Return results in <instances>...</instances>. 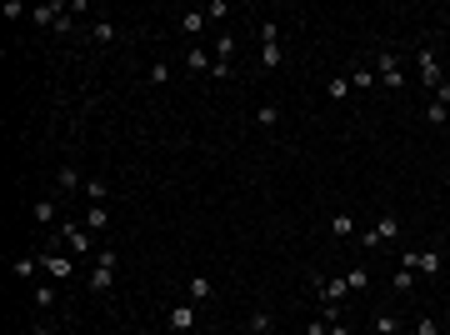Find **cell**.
<instances>
[{"label":"cell","mask_w":450,"mask_h":335,"mask_svg":"<svg viewBox=\"0 0 450 335\" xmlns=\"http://www.w3.org/2000/svg\"><path fill=\"white\" fill-rule=\"evenodd\" d=\"M350 90H375V70L371 66H355L350 70Z\"/></svg>","instance_id":"cell-21"},{"label":"cell","mask_w":450,"mask_h":335,"mask_svg":"<svg viewBox=\"0 0 450 335\" xmlns=\"http://www.w3.org/2000/svg\"><path fill=\"white\" fill-rule=\"evenodd\" d=\"M346 285L350 290H371V265H350L346 270Z\"/></svg>","instance_id":"cell-23"},{"label":"cell","mask_w":450,"mask_h":335,"mask_svg":"<svg viewBox=\"0 0 450 335\" xmlns=\"http://www.w3.org/2000/svg\"><path fill=\"white\" fill-rule=\"evenodd\" d=\"M111 225V211H105V205H91V211H85V230H105Z\"/></svg>","instance_id":"cell-25"},{"label":"cell","mask_w":450,"mask_h":335,"mask_svg":"<svg viewBox=\"0 0 450 335\" xmlns=\"http://www.w3.org/2000/svg\"><path fill=\"white\" fill-rule=\"evenodd\" d=\"M315 290H320V300H330V305H340L350 296V285H346V276H330V280H315Z\"/></svg>","instance_id":"cell-8"},{"label":"cell","mask_w":450,"mask_h":335,"mask_svg":"<svg viewBox=\"0 0 450 335\" xmlns=\"http://www.w3.org/2000/svg\"><path fill=\"white\" fill-rule=\"evenodd\" d=\"M115 35H120V30H115V20H95V26H91V40H95V46H111Z\"/></svg>","instance_id":"cell-17"},{"label":"cell","mask_w":450,"mask_h":335,"mask_svg":"<svg viewBox=\"0 0 450 335\" xmlns=\"http://www.w3.org/2000/svg\"><path fill=\"white\" fill-rule=\"evenodd\" d=\"M185 296H190V300H210V276H190Z\"/></svg>","instance_id":"cell-24"},{"label":"cell","mask_w":450,"mask_h":335,"mask_svg":"<svg viewBox=\"0 0 450 335\" xmlns=\"http://www.w3.org/2000/svg\"><path fill=\"white\" fill-rule=\"evenodd\" d=\"M415 335H440V325H435V316H420V320H415Z\"/></svg>","instance_id":"cell-33"},{"label":"cell","mask_w":450,"mask_h":335,"mask_svg":"<svg viewBox=\"0 0 450 335\" xmlns=\"http://www.w3.org/2000/svg\"><path fill=\"white\" fill-rule=\"evenodd\" d=\"M440 250H405L400 256V270H415V276H440Z\"/></svg>","instance_id":"cell-6"},{"label":"cell","mask_w":450,"mask_h":335,"mask_svg":"<svg viewBox=\"0 0 450 335\" xmlns=\"http://www.w3.org/2000/svg\"><path fill=\"white\" fill-rule=\"evenodd\" d=\"M330 335H350V325H346V320H340V325H330Z\"/></svg>","instance_id":"cell-40"},{"label":"cell","mask_w":450,"mask_h":335,"mask_svg":"<svg viewBox=\"0 0 450 335\" xmlns=\"http://www.w3.org/2000/svg\"><path fill=\"white\" fill-rule=\"evenodd\" d=\"M165 320H170V330H180V335H185L190 325H196V300H180V305H170V316H165Z\"/></svg>","instance_id":"cell-9"},{"label":"cell","mask_w":450,"mask_h":335,"mask_svg":"<svg viewBox=\"0 0 450 335\" xmlns=\"http://www.w3.org/2000/svg\"><path fill=\"white\" fill-rule=\"evenodd\" d=\"M205 15H210V20H225V15H230V0H210Z\"/></svg>","instance_id":"cell-34"},{"label":"cell","mask_w":450,"mask_h":335,"mask_svg":"<svg viewBox=\"0 0 450 335\" xmlns=\"http://www.w3.org/2000/svg\"><path fill=\"white\" fill-rule=\"evenodd\" d=\"M10 270H15L20 280H30L35 270H40V250H26V256H15V260H10Z\"/></svg>","instance_id":"cell-14"},{"label":"cell","mask_w":450,"mask_h":335,"mask_svg":"<svg viewBox=\"0 0 450 335\" xmlns=\"http://www.w3.org/2000/svg\"><path fill=\"white\" fill-rule=\"evenodd\" d=\"M330 236L335 240H350L355 236V216H330Z\"/></svg>","instance_id":"cell-22"},{"label":"cell","mask_w":450,"mask_h":335,"mask_svg":"<svg viewBox=\"0 0 450 335\" xmlns=\"http://www.w3.org/2000/svg\"><path fill=\"white\" fill-rule=\"evenodd\" d=\"M95 265H105V270H115V265H120V250H111V245H100V250H95Z\"/></svg>","instance_id":"cell-29"},{"label":"cell","mask_w":450,"mask_h":335,"mask_svg":"<svg viewBox=\"0 0 450 335\" xmlns=\"http://www.w3.org/2000/svg\"><path fill=\"white\" fill-rule=\"evenodd\" d=\"M255 125H261V131H275V125H281V106H270V100H265V106L255 111Z\"/></svg>","instance_id":"cell-19"},{"label":"cell","mask_w":450,"mask_h":335,"mask_svg":"<svg viewBox=\"0 0 450 335\" xmlns=\"http://www.w3.org/2000/svg\"><path fill=\"white\" fill-rule=\"evenodd\" d=\"M265 40H281V26H275V20H265V26H261V46H265Z\"/></svg>","instance_id":"cell-36"},{"label":"cell","mask_w":450,"mask_h":335,"mask_svg":"<svg viewBox=\"0 0 450 335\" xmlns=\"http://www.w3.org/2000/svg\"><path fill=\"white\" fill-rule=\"evenodd\" d=\"M30 20L40 30H71V6H60V0H50V6H35Z\"/></svg>","instance_id":"cell-3"},{"label":"cell","mask_w":450,"mask_h":335,"mask_svg":"<svg viewBox=\"0 0 450 335\" xmlns=\"http://www.w3.org/2000/svg\"><path fill=\"white\" fill-rule=\"evenodd\" d=\"M371 330H375V335H400V316H391V310H380V316L371 320Z\"/></svg>","instance_id":"cell-16"},{"label":"cell","mask_w":450,"mask_h":335,"mask_svg":"<svg viewBox=\"0 0 450 335\" xmlns=\"http://www.w3.org/2000/svg\"><path fill=\"white\" fill-rule=\"evenodd\" d=\"M431 100H445V106H450V80H445L440 90H431Z\"/></svg>","instance_id":"cell-38"},{"label":"cell","mask_w":450,"mask_h":335,"mask_svg":"<svg viewBox=\"0 0 450 335\" xmlns=\"http://www.w3.org/2000/svg\"><path fill=\"white\" fill-rule=\"evenodd\" d=\"M55 236L71 245V256H95V250H91V230H85L80 220H60V225H55Z\"/></svg>","instance_id":"cell-5"},{"label":"cell","mask_w":450,"mask_h":335,"mask_svg":"<svg viewBox=\"0 0 450 335\" xmlns=\"http://www.w3.org/2000/svg\"><path fill=\"white\" fill-rule=\"evenodd\" d=\"M395 236H400V216H395V211H385L375 225L360 230V245H366V250H380V245H391Z\"/></svg>","instance_id":"cell-1"},{"label":"cell","mask_w":450,"mask_h":335,"mask_svg":"<svg viewBox=\"0 0 450 335\" xmlns=\"http://www.w3.org/2000/svg\"><path fill=\"white\" fill-rule=\"evenodd\" d=\"M350 95V75H335L330 80V100H346Z\"/></svg>","instance_id":"cell-31"},{"label":"cell","mask_w":450,"mask_h":335,"mask_svg":"<svg viewBox=\"0 0 450 335\" xmlns=\"http://www.w3.org/2000/svg\"><path fill=\"white\" fill-rule=\"evenodd\" d=\"M150 80H156V86H165V80H170V66H165V60H156V66H150Z\"/></svg>","instance_id":"cell-35"},{"label":"cell","mask_w":450,"mask_h":335,"mask_svg":"<svg viewBox=\"0 0 450 335\" xmlns=\"http://www.w3.org/2000/svg\"><path fill=\"white\" fill-rule=\"evenodd\" d=\"M205 20H210L205 10H185V15H180V30H185V35H200V30H205Z\"/></svg>","instance_id":"cell-20"},{"label":"cell","mask_w":450,"mask_h":335,"mask_svg":"<svg viewBox=\"0 0 450 335\" xmlns=\"http://www.w3.org/2000/svg\"><path fill=\"white\" fill-rule=\"evenodd\" d=\"M30 300H35V310H50V305H55V285H35Z\"/></svg>","instance_id":"cell-28"},{"label":"cell","mask_w":450,"mask_h":335,"mask_svg":"<svg viewBox=\"0 0 450 335\" xmlns=\"http://www.w3.org/2000/svg\"><path fill=\"white\" fill-rule=\"evenodd\" d=\"M375 75H380V86H385V90H405L400 55H391V50H375Z\"/></svg>","instance_id":"cell-4"},{"label":"cell","mask_w":450,"mask_h":335,"mask_svg":"<svg viewBox=\"0 0 450 335\" xmlns=\"http://www.w3.org/2000/svg\"><path fill=\"white\" fill-rule=\"evenodd\" d=\"M55 185H60V191H85V175L75 171V165H60V171H55Z\"/></svg>","instance_id":"cell-15"},{"label":"cell","mask_w":450,"mask_h":335,"mask_svg":"<svg viewBox=\"0 0 450 335\" xmlns=\"http://www.w3.org/2000/svg\"><path fill=\"white\" fill-rule=\"evenodd\" d=\"M30 335H55V330H50L46 320H35V325H30Z\"/></svg>","instance_id":"cell-39"},{"label":"cell","mask_w":450,"mask_h":335,"mask_svg":"<svg viewBox=\"0 0 450 335\" xmlns=\"http://www.w3.org/2000/svg\"><path fill=\"white\" fill-rule=\"evenodd\" d=\"M85 200H91V205H105V200H111V185H105L100 175H85V191H80Z\"/></svg>","instance_id":"cell-12"},{"label":"cell","mask_w":450,"mask_h":335,"mask_svg":"<svg viewBox=\"0 0 450 335\" xmlns=\"http://www.w3.org/2000/svg\"><path fill=\"white\" fill-rule=\"evenodd\" d=\"M40 270H46L50 280H60V285H66V280L75 276V256H60L55 245H46V250H40Z\"/></svg>","instance_id":"cell-2"},{"label":"cell","mask_w":450,"mask_h":335,"mask_svg":"<svg viewBox=\"0 0 450 335\" xmlns=\"http://www.w3.org/2000/svg\"><path fill=\"white\" fill-rule=\"evenodd\" d=\"M306 335H330V325H326V320H310V325H306Z\"/></svg>","instance_id":"cell-37"},{"label":"cell","mask_w":450,"mask_h":335,"mask_svg":"<svg viewBox=\"0 0 450 335\" xmlns=\"http://www.w3.org/2000/svg\"><path fill=\"white\" fill-rule=\"evenodd\" d=\"M235 46H241L235 35H221V40H216V60H221V66H230V60H235Z\"/></svg>","instance_id":"cell-26"},{"label":"cell","mask_w":450,"mask_h":335,"mask_svg":"<svg viewBox=\"0 0 450 335\" xmlns=\"http://www.w3.org/2000/svg\"><path fill=\"white\" fill-rule=\"evenodd\" d=\"M55 216H60V205H55V200H50V195H40V200H35V205H30V220H35V225H50V220H55Z\"/></svg>","instance_id":"cell-13"},{"label":"cell","mask_w":450,"mask_h":335,"mask_svg":"<svg viewBox=\"0 0 450 335\" xmlns=\"http://www.w3.org/2000/svg\"><path fill=\"white\" fill-rule=\"evenodd\" d=\"M270 330V310H255L250 316V335H265Z\"/></svg>","instance_id":"cell-32"},{"label":"cell","mask_w":450,"mask_h":335,"mask_svg":"<svg viewBox=\"0 0 450 335\" xmlns=\"http://www.w3.org/2000/svg\"><path fill=\"white\" fill-rule=\"evenodd\" d=\"M111 290H115V270L91 265V296H111Z\"/></svg>","instance_id":"cell-10"},{"label":"cell","mask_w":450,"mask_h":335,"mask_svg":"<svg viewBox=\"0 0 450 335\" xmlns=\"http://www.w3.org/2000/svg\"><path fill=\"white\" fill-rule=\"evenodd\" d=\"M185 70L205 75V70H216V60H210V50H205V46H190V50H185Z\"/></svg>","instance_id":"cell-11"},{"label":"cell","mask_w":450,"mask_h":335,"mask_svg":"<svg viewBox=\"0 0 450 335\" xmlns=\"http://www.w3.org/2000/svg\"><path fill=\"white\" fill-rule=\"evenodd\" d=\"M450 120V106L445 100H431V106H425V125H445Z\"/></svg>","instance_id":"cell-27"},{"label":"cell","mask_w":450,"mask_h":335,"mask_svg":"<svg viewBox=\"0 0 450 335\" xmlns=\"http://www.w3.org/2000/svg\"><path fill=\"white\" fill-rule=\"evenodd\" d=\"M415 66H420V86H425V90H440V86H445V70H440V55H435L431 46H425V50L415 55Z\"/></svg>","instance_id":"cell-7"},{"label":"cell","mask_w":450,"mask_h":335,"mask_svg":"<svg viewBox=\"0 0 450 335\" xmlns=\"http://www.w3.org/2000/svg\"><path fill=\"white\" fill-rule=\"evenodd\" d=\"M281 60H285L281 40H265V46H261V66H265V70H275V66H281Z\"/></svg>","instance_id":"cell-18"},{"label":"cell","mask_w":450,"mask_h":335,"mask_svg":"<svg viewBox=\"0 0 450 335\" xmlns=\"http://www.w3.org/2000/svg\"><path fill=\"white\" fill-rule=\"evenodd\" d=\"M265 335H275V330H265Z\"/></svg>","instance_id":"cell-41"},{"label":"cell","mask_w":450,"mask_h":335,"mask_svg":"<svg viewBox=\"0 0 450 335\" xmlns=\"http://www.w3.org/2000/svg\"><path fill=\"white\" fill-rule=\"evenodd\" d=\"M411 280H415V270H395V280H391V290H395V296H405V290H411Z\"/></svg>","instance_id":"cell-30"}]
</instances>
